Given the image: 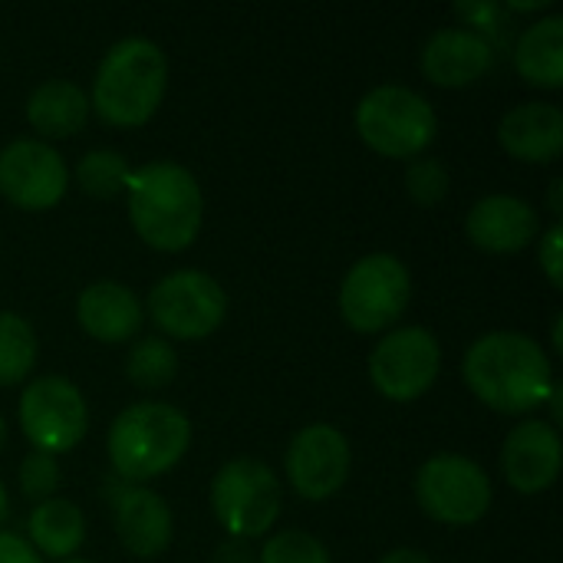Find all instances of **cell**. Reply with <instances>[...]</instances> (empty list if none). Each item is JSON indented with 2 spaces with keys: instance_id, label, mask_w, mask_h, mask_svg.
<instances>
[{
  "instance_id": "obj_10",
  "label": "cell",
  "mask_w": 563,
  "mask_h": 563,
  "mask_svg": "<svg viewBox=\"0 0 563 563\" xmlns=\"http://www.w3.org/2000/svg\"><path fill=\"white\" fill-rule=\"evenodd\" d=\"M442 373V346L426 327H399L369 353V379L389 402L422 399Z\"/></svg>"
},
{
  "instance_id": "obj_31",
  "label": "cell",
  "mask_w": 563,
  "mask_h": 563,
  "mask_svg": "<svg viewBox=\"0 0 563 563\" xmlns=\"http://www.w3.org/2000/svg\"><path fill=\"white\" fill-rule=\"evenodd\" d=\"M0 563H43L40 554L20 538V534H10V531H0Z\"/></svg>"
},
{
  "instance_id": "obj_30",
  "label": "cell",
  "mask_w": 563,
  "mask_h": 563,
  "mask_svg": "<svg viewBox=\"0 0 563 563\" xmlns=\"http://www.w3.org/2000/svg\"><path fill=\"white\" fill-rule=\"evenodd\" d=\"M455 13H459L468 26H478V30H498V20H501V7L485 3V0H478V3H459ZM478 30H475V33H478Z\"/></svg>"
},
{
  "instance_id": "obj_32",
  "label": "cell",
  "mask_w": 563,
  "mask_h": 563,
  "mask_svg": "<svg viewBox=\"0 0 563 563\" xmlns=\"http://www.w3.org/2000/svg\"><path fill=\"white\" fill-rule=\"evenodd\" d=\"M211 563H254V551L247 548V541L231 538L228 544H221V548L214 551Z\"/></svg>"
},
{
  "instance_id": "obj_8",
  "label": "cell",
  "mask_w": 563,
  "mask_h": 563,
  "mask_svg": "<svg viewBox=\"0 0 563 563\" xmlns=\"http://www.w3.org/2000/svg\"><path fill=\"white\" fill-rule=\"evenodd\" d=\"M492 478L485 468L465 455H432L416 472V501L419 508L449 528L478 525L492 508Z\"/></svg>"
},
{
  "instance_id": "obj_29",
  "label": "cell",
  "mask_w": 563,
  "mask_h": 563,
  "mask_svg": "<svg viewBox=\"0 0 563 563\" xmlns=\"http://www.w3.org/2000/svg\"><path fill=\"white\" fill-rule=\"evenodd\" d=\"M538 264H541L544 277L551 280V287H554V290H561L563 287V228H561V221H558V224H551V228L544 231V238H541V244H538Z\"/></svg>"
},
{
  "instance_id": "obj_7",
  "label": "cell",
  "mask_w": 563,
  "mask_h": 563,
  "mask_svg": "<svg viewBox=\"0 0 563 563\" xmlns=\"http://www.w3.org/2000/svg\"><path fill=\"white\" fill-rule=\"evenodd\" d=\"M412 300L409 267L386 251L356 261L340 284V313L356 333H379L393 327Z\"/></svg>"
},
{
  "instance_id": "obj_4",
  "label": "cell",
  "mask_w": 563,
  "mask_h": 563,
  "mask_svg": "<svg viewBox=\"0 0 563 563\" xmlns=\"http://www.w3.org/2000/svg\"><path fill=\"white\" fill-rule=\"evenodd\" d=\"M191 445V422L168 402H132L109 426V462L125 482H148L181 462Z\"/></svg>"
},
{
  "instance_id": "obj_16",
  "label": "cell",
  "mask_w": 563,
  "mask_h": 563,
  "mask_svg": "<svg viewBox=\"0 0 563 563\" xmlns=\"http://www.w3.org/2000/svg\"><path fill=\"white\" fill-rule=\"evenodd\" d=\"M465 231L468 241L488 254H518L538 238L541 221L538 211L518 195H485L472 205Z\"/></svg>"
},
{
  "instance_id": "obj_9",
  "label": "cell",
  "mask_w": 563,
  "mask_h": 563,
  "mask_svg": "<svg viewBox=\"0 0 563 563\" xmlns=\"http://www.w3.org/2000/svg\"><path fill=\"white\" fill-rule=\"evenodd\" d=\"M228 313L224 287L205 271H175L148 290V317L172 340H205Z\"/></svg>"
},
{
  "instance_id": "obj_1",
  "label": "cell",
  "mask_w": 563,
  "mask_h": 563,
  "mask_svg": "<svg viewBox=\"0 0 563 563\" xmlns=\"http://www.w3.org/2000/svg\"><path fill=\"white\" fill-rule=\"evenodd\" d=\"M462 373L468 389L488 409L505 416H525L544 406L558 383L544 346L515 330H492L478 336L462 360Z\"/></svg>"
},
{
  "instance_id": "obj_34",
  "label": "cell",
  "mask_w": 563,
  "mask_h": 563,
  "mask_svg": "<svg viewBox=\"0 0 563 563\" xmlns=\"http://www.w3.org/2000/svg\"><path fill=\"white\" fill-rule=\"evenodd\" d=\"M551 211L561 214L563 211V178H554L551 181Z\"/></svg>"
},
{
  "instance_id": "obj_28",
  "label": "cell",
  "mask_w": 563,
  "mask_h": 563,
  "mask_svg": "<svg viewBox=\"0 0 563 563\" xmlns=\"http://www.w3.org/2000/svg\"><path fill=\"white\" fill-rule=\"evenodd\" d=\"M56 488H59V465H56V455H46V452H30L23 462H20V492L30 498V501H46V498H56Z\"/></svg>"
},
{
  "instance_id": "obj_36",
  "label": "cell",
  "mask_w": 563,
  "mask_h": 563,
  "mask_svg": "<svg viewBox=\"0 0 563 563\" xmlns=\"http://www.w3.org/2000/svg\"><path fill=\"white\" fill-rule=\"evenodd\" d=\"M7 515H10V498H7V485L0 482V525L7 521Z\"/></svg>"
},
{
  "instance_id": "obj_18",
  "label": "cell",
  "mask_w": 563,
  "mask_h": 563,
  "mask_svg": "<svg viewBox=\"0 0 563 563\" xmlns=\"http://www.w3.org/2000/svg\"><path fill=\"white\" fill-rule=\"evenodd\" d=\"M501 148L528 165H548L563 152V112L561 106L531 99L508 109L498 122Z\"/></svg>"
},
{
  "instance_id": "obj_25",
  "label": "cell",
  "mask_w": 563,
  "mask_h": 563,
  "mask_svg": "<svg viewBox=\"0 0 563 563\" xmlns=\"http://www.w3.org/2000/svg\"><path fill=\"white\" fill-rule=\"evenodd\" d=\"M132 168L122 152L115 148H92L76 165V185L92 198H115L125 191Z\"/></svg>"
},
{
  "instance_id": "obj_15",
  "label": "cell",
  "mask_w": 563,
  "mask_h": 563,
  "mask_svg": "<svg viewBox=\"0 0 563 563\" xmlns=\"http://www.w3.org/2000/svg\"><path fill=\"white\" fill-rule=\"evenodd\" d=\"M495 66V46L485 33L465 26L435 30L422 46V73L429 82L462 89L488 76Z\"/></svg>"
},
{
  "instance_id": "obj_2",
  "label": "cell",
  "mask_w": 563,
  "mask_h": 563,
  "mask_svg": "<svg viewBox=\"0 0 563 563\" xmlns=\"http://www.w3.org/2000/svg\"><path fill=\"white\" fill-rule=\"evenodd\" d=\"M125 195L132 228L148 247L172 254L195 244L205 218V195L185 165L148 162L132 172Z\"/></svg>"
},
{
  "instance_id": "obj_19",
  "label": "cell",
  "mask_w": 563,
  "mask_h": 563,
  "mask_svg": "<svg viewBox=\"0 0 563 563\" xmlns=\"http://www.w3.org/2000/svg\"><path fill=\"white\" fill-rule=\"evenodd\" d=\"M76 320L99 343H129L142 330V300L119 280H96L79 294Z\"/></svg>"
},
{
  "instance_id": "obj_33",
  "label": "cell",
  "mask_w": 563,
  "mask_h": 563,
  "mask_svg": "<svg viewBox=\"0 0 563 563\" xmlns=\"http://www.w3.org/2000/svg\"><path fill=\"white\" fill-rule=\"evenodd\" d=\"M379 563H432V558L422 554V551H416V548H396V551H389Z\"/></svg>"
},
{
  "instance_id": "obj_27",
  "label": "cell",
  "mask_w": 563,
  "mask_h": 563,
  "mask_svg": "<svg viewBox=\"0 0 563 563\" xmlns=\"http://www.w3.org/2000/svg\"><path fill=\"white\" fill-rule=\"evenodd\" d=\"M449 185H452L449 168H445L439 158L419 155V158H412L409 168H406V191H409V198H412L416 205H422V208L439 205V201L449 195Z\"/></svg>"
},
{
  "instance_id": "obj_22",
  "label": "cell",
  "mask_w": 563,
  "mask_h": 563,
  "mask_svg": "<svg viewBox=\"0 0 563 563\" xmlns=\"http://www.w3.org/2000/svg\"><path fill=\"white\" fill-rule=\"evenodd\" d=\"M26 534H30L26 544L36 554L53 558V561H69L86 541V518H82L79 505H73V501L46 498L30 511Z\"/></svg>"
},
{
  "instance_id": "obj_23",
  "label": "cell",
  "mask_w": 563,
  "mask_h": 563,
  "mask_svg": "<svg viewBox=\"0 0 563 563\" xmlns=\"http://www.w3.org/2000/svg\"><path fill=\"white\" fill-rule=\"evenodd\" d=\"M36 366V330L26 317L0 310V386H13Z\"/></svg>"
},
{
  "instance_id": "obj_39",
  "label": "cell",
  "mask_w": 563,
  "mask_h": 563,
  "mask_svg": "<svg viewBox=\"0 0 563 563\" xmlns=\"http://www.w3.org/2000/svg\"><path fill=\"white\" fill-rule=\"evenodd\" d=\"M63 563H92V561H82V558H69V561H63Z\"/></svg>"
},
{
  "instance_id": "obj_21",
  "label": "cell",
  "mask_w": 563,
  "mask_h": 563,
  "mask_svg": "<svg viewBox=\"0 0 563 563\" xmlns=\"http://www.w3.org/2000/svg\"><path fill=\"white\" fill-rule=\"evenodd\" d=\"M515 66L518 73L538 89H561L563 86V16L548 13L538 16L531 26L521 30L515 43Z\"/></svg>"
},
{
  "instance_id": "obj_17",
  "label": "cell",
  "mask_w": 563,
  "mask_h": 563,
  "mask_svg": "<svg viewBox=\"0 0 563 563\" xmlns=\"http://www.w3.org/2000/svg\"><path fill=\"white\" fill-rule=\"evenodd\" d=\"M112 521H115L119 544L142 561L158 558L175 534L172 508L162 501L158 492L142 485H129L119 492V498L112 501Z\"/></svg>"
},
{
  "instance_id": "obj_3",
  "label": "cell",
  "mask_w": 563,
  "mask_h": 563,
  "mask_svg": "<svg viewBox=\"0 0 563 563\" xmlns=\"http://www.w3.org/2000/svg\"><path fill=\"white\" fill-rule=\"evenodd\" d=\"M168 89V59L148 36L112 43L96 69L89 106L119 129H135L155 115Z\"/></svg>"
},
{
  "instance_id": "obj_14",
  "label": "cell",
  "mask_w": 563,
  "mask_h": 563,
  "mask_svg": "<svg viewBox=\"0 0 563 563\" xmlns=\"http://www.w3.org/2000/svg\"><path fill=\"white\" fill-rule=\"evenodd\" d=\"M561 432L548 419L518 422L501 449V472L508 485L521 495H538L551 488L561 475Z\"/></svg>"
},
{
  "instance_id": "obj_11",
  "label": "cell",
  "mask_w": 563,
  "mask_h": 563,
  "mask_svg": "<svg viewBox=\"0 0 563 563\" xmlns=\"http://www.w3.org/2000/svg\"><path fill=\"white\" fill-rule=\"evenodd\" d=\"M20 429L36 452H73L89 429V406L82 393L63 376H40L20 396Z\"/></svg>"
},
{
  "instance_id": "obj_6",
  "label": "cell",
  "mask_w": 563,
  "mask_h": 563,
  "mask_svg": "<svg viewBox=\"0 0 563 563\" xmlns=\"http://www.w3.org/2000/svg\"><path fill=\"white\" fill-rule=\"evenodd\" d=\"M280 482L261 459H231L211 482V511L238 541L264 538L280 518Z\"/></svg>"
},
{
  "instance_id": "obj_12",
  "label": "cell",
  "mask_w": 563,
  "mask_h": 563,
  "mask_svg": "<svg viewBox=\"0 0 563 563\" xmlns=\"http://www.w3.org/2000/svg\"><path fill=\"white\" fill-rule=\"evenodd\" d=\"M69 172L63 155L40 139H13L0 148V195L23 211H46L63 201Z\"/></svg>"
},
{
  "instance_id": "obj_20",
  "label": "cell",
  "mask_w": 563,
  "mask_h": 563,
  "mask_svg": "<svg viewBox=\"0 0 563 563\" xmlns=\"http://www.w3.org/2000/svg\"><path fill=\"white\" fill-rule=\"evenodd\" d=\"M26 119L46 139H69L89 119V92L73 79H46L30 92Z\"/></svg>"
},
{
  "instance_id": "obj_37",
  "label": "cell",
  "mask_w": 563,
  "mask_h": 563,
  "mask_svg": "<svg viewBox=\"0 0 563 563\" xmlns=\"http://www.w3.org/2000/svg\"><path fill=\"white\" fill-rule=\"evenodd\" d=\"M561 320H563V317H558V320H554V330H551V336H554V350H558V353H561V350H563V340H561Z\"/></svg>"
},
{
  "instance_id": "obj_13",
  "label": "cell",
  "mask_w": 563,
  "mask_h": 563,
  "mask_svg": "<svg viewBox=\"0 0 563 563\" xmlns=\"http://www.w3.org/2000/svg\"><path fill=\"white\" fill-rule=\"evenodd\" d=\"M350 442L336 426L313 422L300 429L284 455L287 482L303 501H327L333 498L350 478Z\"/></svg>"
},
{
  "instance_id": "obj_35",
  "label": "cell",
  "mask_w": 563,
  "mask_h": 563,
  "mask_svg": "<svg viewBox=\"0 0 563 563\" xmlns=\"http://www.w3.org/2000/svg\"><path fill=\"white\" fill-rule=\"evenodd\" d=\"M551 0H538V3H508V10H518V13H531V10H548Z\"/></svg>"
},
{
  "instance_id": "obj_5",
  "label": "cell",
  "mask_w": 563,
  "mask_h": 563,
  "mask_svg": "<svg viewBox=\"0 0 563 563\" xmlns=\"http://www.w3.org/2000/svg\"><path fill=\"white\" fill-rule=\"evenodd\" d=\"M360 139L386 158H419L439 132L432 102L409 86H376L356 106Z\"/></svg>"
},
{
  "instance_id": "obj_24",
  "label": "cell",
  "mask_w": 563,
  "mask_h": 563,
  "mask_svg": "<svg viewBox=\"0 0 563 563\" xmlns=\"http://www.w3.org/2000/svg\"><path fill=\"white\" fill-rule=\"evenodd\" d=\"M175 373H178V353L168 340L142 336L132 343L125 356V376L139 389H162L175 379Z\"/></svg>"
},
{
  "instance_id": "obj_38",
  "label": "cell",
  "mask_w": 563,
  "mask_h": 563,
  "mask_svg": "<svg viewBox=\"0 0 563 563\" xmlns=\"http://www.w3.org/2000/svg\"><path fill=\"white\" fill-rule=\"evenodd\" d=\"M3 445H7V422H3V416H0V452H3Z\"/></svg>"
},
{
  "instance_id": "obj_26",
  "label": "cell",
  "mask_w": 563,
  "mask_h": 563,
  "mask_svg": "<svg viewBox=\"0 0 563 563\" xmlns=\"http://www.w3.org/2000/svg\"><path fill=\"white\" fill-rule=\"evenodd\" d=\"M257 563H333L330 561V551L323 541H317L313 534L307 531H280L274 534Z\"/></svg>"
}]
</instances>
